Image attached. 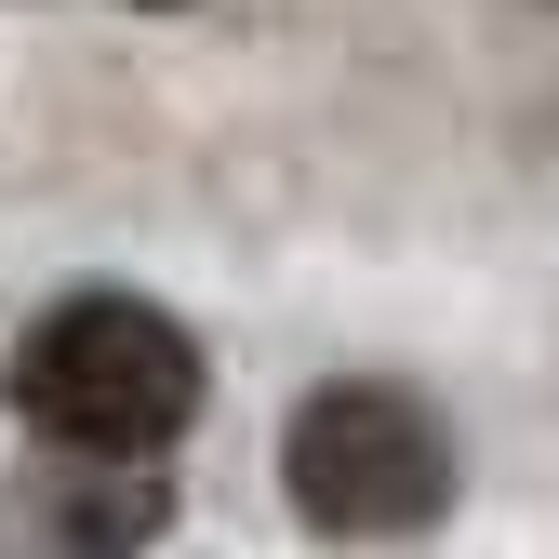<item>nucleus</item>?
I'll return each instance as SVG.
<instances>
[{
	"label": "nucleus",
	"mask_w": 559,
	"mask_h": 559,
	"mask_svg": "<svg viewBox=\"0 0 559 559\" xmlns=\"http://www.w3.org/2000/svg\"><path fill=\"white\" fill-rule=\"evenodd\" d=\"M0 400H14L27 440L81 453V466H147V453L187 440V413H200V346L147 294H67V307H40L14 333Z\"/></svg>",
	"instance_id": "obj_1"
},
{
	"label": "nucleus",
	"mask_w": 559,
	"mask_h": 559,
	"mask_svg": "<svg viewBox=\"0 0 559 559\" xmlns=\"http://www.w3.org/2000/svg\"><path fill=\"white\" fill-rule=\"evenodd\" d=\"M280 479H294L307 533H427L453 507V440H440V413L413 400V386L346 373V386H307L294 400Z\"/></svg>",
	"instance_id": "obj_2"
},
{
	"label": "nucleus",
	"mask_w": 559,
	"mask_h": 559,
	"mask_svg": "<svg viewBox=\"0 0 559 559\" xmlns=\"http://www.w3.org/2000/svg\"><path fill=\"white\" fill-rule=\"evenodd\" d=\"M147 14H187V0H147Z\"/></svg>",
	"instance_id": "obj_3"
}]
</instances>
